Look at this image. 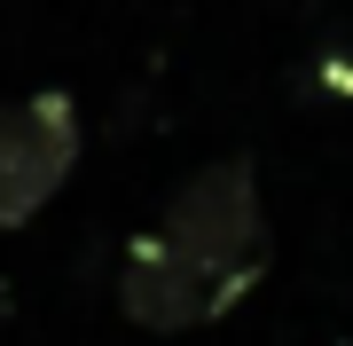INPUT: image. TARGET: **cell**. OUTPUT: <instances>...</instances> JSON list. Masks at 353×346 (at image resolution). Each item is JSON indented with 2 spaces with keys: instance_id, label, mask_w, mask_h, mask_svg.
Wrapping results in <instances>:
<instances>
[{
  "instance_id": "2",
  "label": "cell",
  "mask_w": 353,
  "mask_h": 346,
  "mask_svg": "<svg viewBox=\"0 0 353 346\" xmlns=\"http://www.w3.org/2000/svg\"><path fill=\"white\" fill-rule=\"evenodd\" d=\"M79 142H87V126H79V103L63 87L0 103V236L32 229L48 213V197L79 166Z\"/></svg>"
},
{
  "instance_id": "1",
  "label": "cell",
  "mask_w": 353,
  "mask_h": 346,
  "mask_svg": "<svg viewBox=\"0 0 353 346\" xmlns=\"http://www.w3.org/2000/svg\"><path fill=\"white\" fill-rule=\"evenodd\" d=\"M150 236L181 260V268H196L228 307H243V299L259 291V276H267V213H259L252 157H220V166L189 173L165 197Z\"/></svg>"
}]
</instances>
